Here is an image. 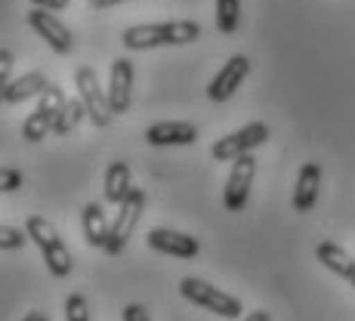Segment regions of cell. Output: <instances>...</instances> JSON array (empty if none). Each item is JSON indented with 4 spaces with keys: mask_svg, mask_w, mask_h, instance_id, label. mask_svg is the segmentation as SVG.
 Wrapping results in <instances>:
<instances>
[{
    "mask_svg": "<svg viewBox=\"0 0 355 321\" xmlns=\"http://www.w3.org/2000/svg\"><path fill=\"white\" fill-rule=\"evenodd\" d=\"M87 3H90V10H108V6H118L124 0H87Z\"/></svg>",
    "mask_w": 355,
    "mask_h": 321,
    "instance_id": "4316f807",
    "label": "cell"
},
{
    "mask_svg": "<svg viewBox=\"0 0 355 321\" xmlns=\"http://www.w3.org/2000/svg\"><path fill=\"white\" fill-rule=\"evenodd\" d=\"M269 136H272L269 124L254 121V124L235 130V133L223 136L220 142H214L210 155H214V161H238V158H244V155H250L254 148H259L266 139H269Z\"/></svg>",
    "mask_w": 355,
    "mask_h": 321,
    "instance_id": "8992f818",
    "label": "cell"
},
{
    "mask_svg": "<svg viewBox=\"0 0 355 321\" xmlns=\"http://www.w3.org/2000/svg\"><path fill=\"white\" fill-rule=\"evenodd\" d=\"M22 321H50V318H46L44 312H28V315H25Z\"/></svg>",
    "mask_w": 355,
    "mask_h": 321,
    "instance_id": "f1b7e54d",
    "label": "cell"
},
{
    "mask_svg": "<svg viewBox=\"0 0 355 321\" xmlns=\"http://www.w3.org/2000/svg\"><path fill=\"white\" fill-rule=\"evenodd\" d=\"M142 210H146V192L133 186V192L118 204L114 223H112V229H108V241H105V254L108 257H118L121 250L127 248L130 235H133V229L142 220Z\"/></svg>",
    "mask_w": 355,
    "mask_h": 321,
    "instance_id": "277c9868",
    "label": "cell"
},
{
    "mask_svg": "<svg viewBox=\"0 0 355 321\" xmlns=\"http://www.w3.org/2000/svg\"><path fill=\"white\" fill-rule=\"evenodd\" d=\"M65 93L59 90V87H50L46 93H40L37 96V108L25 118V124H22V139L25 142H40L44 136H50L53 133V124H56V118H59V112H62V105H65Z\"/></svg>",
    "mask_w": 355,
    "mask_h": 321,
    "instance_id": "52a82bcc",
    "label": "cell"
},
{
    "mask_svg": "<svg viewBox=\"0 0 355 321\" xmlns=\"http://www.w3.org/2000/svg\"><path fill=\"white\" fill-rule=\"evenodd\" d=\"M74 87H78V99L84 102L87 108V118L93 121V127H108L112 124V105H108V93L105 87L99 84L96 78V68L90 65H80L74 71Z\"/></svg>",
    "mask_w": 355,
    "mask_h": 321,
    "instance_id": "5b68a950",
    "label": "cell"
},
{
    "mask_svg": "<svg viewBox=\"0 0 355 321\" xmlns=\"http://www.w3.org/2000/svg\"><path fill=\"white\" fill-rule=\"evenodd\" d=\"M28 25L46 40V46H50L56 56H65V53H71L74 37H71V31H68V25L56 16V12L37 10V6H34V10L28 12Z\"/></svg>",
    "mask_w": 355,
    "mask_h": 321,
    "instance_id": "9c48e42d",
    "label": "cell"
},
{
    "mask_svg": "<svg viewBox=\"0 0 355 321\" xmlns=\"http://www.w3.org/2000/svg\"><path fill=\"white\" fill-rule=\"evenodd\" d=\"M148 248L158 250V254H167V257H176V259H195L201 244L198 238L186 235V232H173V229H152L146 235Z\"/></svg>",
    "mask_w": 355,
    "mask_h": 321,
    "instance_id": "7c38bea8",
    "label": "cell"
},
{
    "mask_svg": "<svg viewBox=\"0 0 355 321\" xmlns=\"http://www.w3.org/2000/svg\"><path fill=\"white\" fill-rule=\"evenodd\" d=\"M84 118H87L84 102H80V99H65L62 112H59L56 124H53V133H56V136H68V133H74V130H78V124H80Z\"/></svg>",
    "mask_w": 355,
    "mask_h": 321,
    "instance_id": "d6986e66",
    "label": "cell"
},
{
    "mask_svg": "<svg viewBox=\"0 0 355 321\" xmlns=\"http://www.w3.org/2000/svg\"><path fill=\"white\" fill-rule=\"evenodd\" d=\"M201 37V25L192 19H176V22H152L133 25L121 34L124 50H155V46H186Z\"/></svg>",
    "mask_w": 355,
    "mask_h": 321,
    "instance_id": "6da1fadb",
    "label": "cell"
},
{
    "mask_svg": "<svg viewBox=\"0 0 355 321\" xmlns=\"http://www.w3.org/2000/svg\"><path fill=\"white\" fill-rule=\"evenodd\" d=\"M322 192V164L306 161L297 173V186H293V210L297 214H309Z\"/></svg>",
    "mask_w": 355,
    "mask_h": 321,
    "instance_id": "4fadbf2b",
    "label": "cell"
},
{
    "mask_svg": "<svg viewBox=\"0 0 355 321\" xmlns=\"http://www.w3.org/2000/svg\"><path fill=\"white\" fill-rule=\"evenodd\" d=\"M37 10H50V12H59V10H65L68 6V0H31Z\"/></svg>",
    "mask_w": 355,
    "mask_h": 321,
    "instance_id": "484cf974",
    "label": "cell"
},
{
    "mask_svg": "<svg viewBox=\"0 0 355 321\" xmlns=\"http://www.w3.org/2000/svg\"><path fill=\"white\" fill-rule=\"evenodd\" d=\"M108 105H112V114H127L130 102H133V62L124 56H118L112 62V71H108Z\"/></svg>",
    "mask_w": 355,
    "mask_h": 321,
    "instance_id": "8fae6325",
    "label": "cell"
},
{
    "mask_svg": "<svg viewBox=\"0 0 355 321\" xmlns=\"http://www.w3.org/2000/svg\"><path fill=\"white\" fill-rule=\"evenodd\" d=\"M180 293L189 300V303H195L198 309H207L220 318H241V309H244L241 300L232 297L226 290H220V288H214V284L201 281V278H182Z\"/></svg>",
    "mask_w": 355,
    "mask_h": 321,
    "instance_id": "3957f363",
    "label": "cell"
},
{
    "mask_svg": "<svg viewBox=\"0 0 355 321\" xmlns=\"http://www.w3.org/2000/svg\"><path fill=\"white\" fill-rule=\"evenodd\" d=\"M254 176H257V158L254 155H244V158H238L235 164H232L226 189H223V207H226L229 214H238V210L248 207Z\"/></svg>",
    "mask_w": 355,
    "mask_h": 321,
    "instance_id": "ba28073f",
    "label": "cell"
},
{
    "mask_svg": "<svg viewBox=\"0 0 355 321\" xmlns=\"http://www.w3.org/2000/svg\"><path fill=\"white\" fill-rule=\"evenodd\" d=\"M248 74H250V59L244 56V53H235V56H232L229 62L214 74V80H210V87H207V96L214 102L232 99L238 87L244 84V78H248Z\"/></svg>",
    "mask_w": 355,
    "mask_h": 321,
    "instance_id": "30bf717a",
    "label": "cell"
},
{
    "mask_svg": "<svg viewBox=\"0 0 355 321\" xmlns=\"http://www.w3.org/2000/svg\"><path fill=\"white\" fill-rule=\"evenodd\" d=\"M50 78L44 71H28L22 78H12L10 87H6V102H25L31 96H40V93L50 90Z\"/></svg>",
    "mask_w": 355,
    "mask_h": 321,
    "instance_id": "e0dca14e",
    "label": "cell"
},
{
    "mask_svg": "<svg viewBox=\"0 0 355 321\" xmlns=\"http://www.w3.org/2000/svg\"><path fill=\"white\" fill-rule=\"evenodd\" d=\"M315 259L324 266L327 272H334V275H340V278H346V281L355 288V259L346 254L340 244H334V241H322L315 248Z\"/></svg>",
    "mask_w": 355,
    "mask_h": 321,
    "instance_id": "9a60e30c",
    "label": "cell"
},
{
    "mask_svg": "<svg viewBox=\"0 0 355 321\" xmlns=\"http://www.w3.org/2000/svg\"><path fill=\"white\" fill-rule=\"evenodd\" d=\"M12 65H16L12 53L6 50V46H0V105L6 102V87H10V80H12Z\"/></svg>",
    "mask_w": 355,
    "mask_h": 321,
    "instance_id": "603a6c76",
    "label": "cell"
},
{
    "mask_svg": "<svg viewBox=\"0 0 355 321\" xmlns=\"http://www.w3.org/2000/svg\"><path fill=\"white\" fill-rule=\"evenodd\" d=\"M244 321H272V315L266 309H254V312H248V318Z\"/></svg>",
    "mask_w": 355,
    "mask_h": 321,
    "instance_id": "83f0119b",
    "label": "cell"
},
{
    "mask_svg": "<svg viewBox=\"0 0 355 321\" xmlns=\"http://www.w3.org/2000/svg\"><path fill=\"white\" fill-rule=\"evenodd\" d=\"M25 241H28V232L0 223V250H22Z\"/></svg>",
    "mask_w": 355,
    "mask_h": 321,
    "instance_id": "7402d4cb",
    "label": "cell"
},
{
    "mask_svg": "<svg viewBox=\"0 0 355 321\" xmlns=\"http://www.w3.org/2000/svg\"><path fill=\"white\" fill-rule=\"evenodd\" d=\"M105 201L108 204H121L124 198L133 192V182H130V164L127 161H112L105 170Z\"/></svg>",
    "mask_w": 355,
    "mask_h": 321,
    "instance_id": "ac0fdd59",
    "label": "cell"
},
{
    "mask_svg": "<svg viewBox=\"0 0 355 321\" xmlns=\"http://www.w3.org/2000/svg\"><path fill=\"white\" fill-rule=\"evenodd\" d=\"M80 225H84V238L90 248H102L105 250V241H108V229L112 223L105 220V210H102L99 201H87L84 210H80Z\"/></svg>",
    "mask_w": 355,
    "mask_h": 321,
    "instance_id": "2e32d148",
    "label": "cell"
},
{
    "mask_svg": "<svg viewBox=\"0 0 355 321\" xmlns=\"http://www.w3.org/2000/svg\"><path fill=\"white\" fill-rule=\"evenodd\" d=\"M65 321H90V306L84 293H68L65 297Z\"/></svg>",
    "mask_w": 355,
    "mask_h": 321,
    "instance_id": "44dd1931",
    "label": "cell"
},
{
    "mask_svg": "<svg viewBox=\"0 0 355 321\" xmlns=\"http://www.w3.org/2000/svg\"><path fill=\"white\" fill-rule=\"evenodd\" d=\"M22 182H25L22 170H16V167H0V195L22 189Z\"/></svg>",
    "mask_w": 355,
    "mask_h": 321,
    "instance_id": "cb8c5ba5",
    "label": "cell"
},
{
    "mask_svg": "<svg viewBox=\"0 0 355 321\" xmlns=\"http://www.w3.org/2000/svg\"><path fill=\"white\" fill-rule=\"evenodd\" d=\"M148 146H195L198 127L189 121H158L146 130Z\"/></svg>",
    "mask_w": 355,
    "mask_h": 321,
    "instance_id": "5bb4252c",
    "label": "cell"
},
{
    "mask_svg": "<svg viewBox=\"0 0 355 321\" xmlns=\"http://www.w3.org/2000/svg\"><path fill=\"white\" fill-rule=\"evenodd\" d=\"M25 232H28V238L37 244L40 254H44V263H46V269H50V275L68 278V272L74 269V259H71V250L65 248L62 235L56 232V225L50 220H44V216H28Z\"/></svg>",
    "mask_w": 355,
    "mask_h": 321,
    "instance_id": "7a4b0ae2",
    "label": "cell"
},
{
    "mask_svg": "<svg viewBox=\"0 0 355 321\" xmlns=\"http://www.w3.org/2000/svg\"><path fill=\"white\" fill-rule=\"evenodd\" d=\"M241 25V0H216V28L220 34H235Z\"/></svg>",
    "mask_w": 355,
    "mask_h": 321,
    "instance_id": "ffe728a7",
    "label": "cell"
},
{
    "mask_svg": "<svg viewBox=\"0 0 355 321\" xmlns=\"http://www.w3.org/2000/svg\"><path fill=\"white\" fill-rule=\"evenodd\" d=\"M124 321H152V318H148V309L142 303H130L124 306Z\"/></svg>",
    "mask_w": 355,
    "mask_h": 321,
    "instance_id": "d4e9b609",
    "label": "cell"
}]
</instances>
